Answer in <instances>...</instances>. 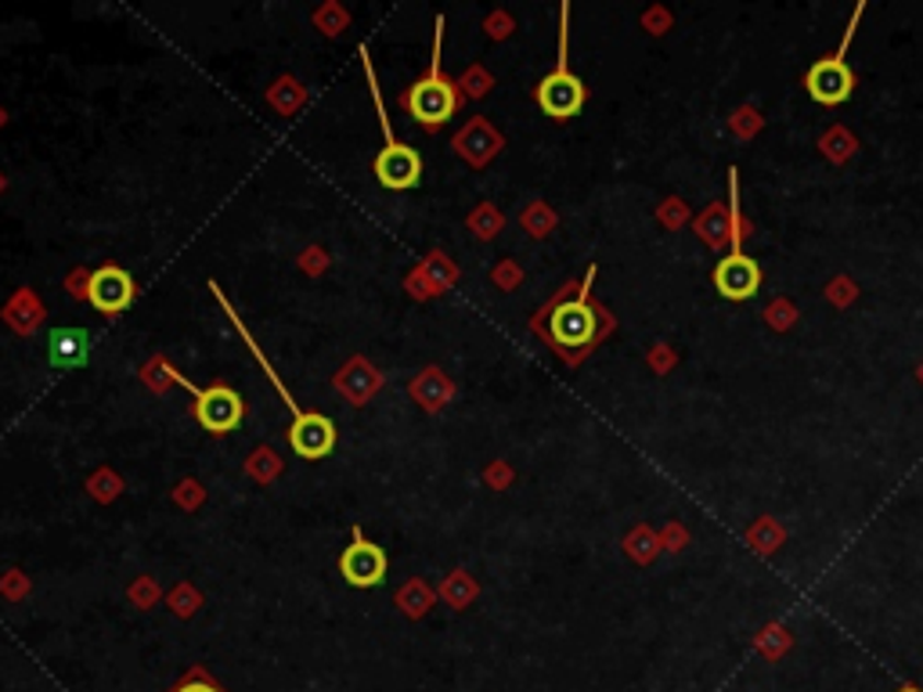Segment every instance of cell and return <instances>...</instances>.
Returning <instances> with one entry per match:
<instances>
[{
    "instance_id": "cell-1",
    "label": "cell",
    "mask_w": 923,
    "mask_h": 692,
    "mask_svg": "<svg viewBox=\"0 0 923 692\" xmlns=\"http://www.w3.org/2000/svg\"><path fill=\"white\" fill-rule=\"evenodd\" d=\"M592 281H596V267H588V275L574 296H556V300L531 321V328L538 336L570 365L581 361V357L613 328L610 311H602V307L592 303Z\"/></svg>"
},
{
    "instance_id": "cell-24",
    "label": "cell",
    "mask_w": 923,
    "mask_h": 692,
    "mask_svg": "<svg viewBox=\"0 0 923 692\" xmlns=\"http://www.w3.org/2000/svg\"><path fill=\"white\" fill-rule=\"evenodd\" d=\"M747 538H750V545H754L758 552H772V549L783 545V527H775L772 519L765 516L754 530H747Z\"/></svg>"
},
{
    "instance_id": "cell-40",
    "label": "cell",
    "mask_w": 923,
    "mask_h": 692,
    "mask_svg": "<svg viewBox=\"0 0 923 692\" xmlns=\"http://www.w3.org/2000/svg\"><path fill=\"white\" fill-rule=\"evenodd\" d=\"M898 692H923V689H916V685H902V689H898Z\"/></svg>"
},
{
    "instance_id": "cell-23",
    "label": "cell",
    "mask_w": 923,
    "mask_h": 692,
    "mask_svg": "<svg viewBox=\"0 0 923 692\" xmlns=\"http://www.w3.org/2000/svg\"><path fill=\"white\" fill-rule=\"evenodd\" d=\"M88 491H91V498H94V501L108 505V501H116V498H119V491H123V480H119V476L113 473V469H102V473H94V476H91Z\"/></svg>"
},
{
    "instance_id": "cell-36",
    "label": "cell",
    "mask_w": 923,
    "mask_h": 692,
    "mask_svg": "<svg viewBox=\"0 0 923 692\" xmlns=\"http://www.w3.org/2000/svg\"><path fill=\"white\" fill-rule=\"evenodd\" d=\"M88 278H91V270H72V275L66 278V292L88 300Z\"/></svg>"
},
{
    "instance_id": "cell-22",
    "label": "cell",
    "mask_w": 923,
    "mask_h": 692,
    "mask_svg": "<svg viewBox=\"0 0 923 692\" xmlns=\"http://www.w3.org/2000/svg\"><path fill=\"white\" fill-rule=\"evenodd\" d=\"M520 224H523L527 234H534V239H545V234L556 228V214H552L545 203H531V206L523 209Z\"/></svg>"
},
{
    "instance_id": "cell-30",
    "label": "cell",
    "mask_w": 923,
    "mask_h": 692,
    "mask_svg": "<svg viewBox=\"0 0 923 692\" xmlns=\"http://www.w3.org/2000/svg\"><path fill=\"white\" fill-rule=\"evenodd\" d=\"M170 692H224V689H220L214 678L206 674V667H192L188 678H181V682Z\"/></svg>"
},
{
    "instance_id": "cell-15",
    "label": "cell",
    "mask_w": 923,
    "mask_h": 692,
    "mask_svg": "<svg viewBox=\"0 0 923 692\" xmlns=\"http://www.w3.org/2000/svg\"><path fill=\"white\" fill-rule=\"evenodd\" d=\"M408 393L423 412H440V407L454 397V382L440 372V368H423V372L408 382Z\"/></svg>"
},
{
    "instance_id": "cell-42",
    "label": "cell",
    "mask_w": 923,
    "mask_h": 692,
    "mask_svg": "<svg viewBox=\"0 0 923 692\" xmlns=\"http://www.w3.org/2000/svg\"><path fill=\"white\" fill-rule=\"evenodd\" d=\"M0 192H4V177H0Z\"/></svg>"
},
{
    "instance_id": "cell-5",
    "label": "cell",
    "mask_w": 923,
    "mask_h": 692,
    "mask_svg": "<svg viewBox=\"0 0 923 692\" xmlns=\"http://www.w3.org/2000/svg\"><path fill=\"white\" fill-rule=\"evenodd\" d=\"M566 19H570V4L559 8V55H556V69H552L549 77L538 83V91H534L541 113H545L549 119H556V123L574 119L585 108V97H588L581 77H577V72L570 69V30H566Z\"/></svg>"
},
{
    "instance_id": "cell-16",
    "label": "cell",
    "mask_w": 923,
    "mask_h": 692,
    "mask_svg": "<svg viewBox=\"0 0 923 692\" xmlns=\"http://www.w3.org/2000/svg\"><path fill=\"white\" fill-rule=\"evenodd\" d=\"M41 318H44V303L36 300L33 289H19L4 307V321L19 332V336H30V332L41 325Z\"/></svg>"
},
{
    "instance_id": "cell-3",
    "label": "cell",
    "mask_w": 923,
    "mask_h": 692,
    "mask_svg": "<svg viewBox=\"0 0 923 692\" xmlns=\"http://www.w3.org/2000/svg\"><path fill=\"white\" fill-rule=\"evenodd\" d=\"M445 51V15H437V30H434V55H429V69L423 80H415L408 91L401 94V108H408V116L415 123H423V127L434 134L440 130L445 123L459 113V86L454 80L445 77V69H440V55Z\"/></svg>"
},
{
    "instance_id": "cell-27",
    "label": "cell",
    "mask_w": 923,
    "mask_h": 692,
    "mask_svg": "<svg viewBox=\"0 0 923 692\" xmlns=\"http://www.w3.org/2000/svg\"><path fill=\"white\" fill-rule=\"evenodd\" d=\"M314 22L322 26V33L339 36L343 30H347V11H343L339 4H325V8L314 11Z\"/></svg>"
},
{
    "instance_id": "cell-4",
    "label": "cell",
    "mask_w": 923,
    "mask_h": 692,
    "mask_svg": "<svg viewBox=\"0 0 923 692\" xmlns=\"http://www.w3.org/2000/svg\"><path fill=\"white\" fill-rule=\"evenodd\" d=\"M361 66H365V77H368V86H372V102H376V116L379 123H383V152L376 155V181L383 184V188L390 192H408V188H418V181H423V155L415 152L412 145H401L397 141V134H393L390 127V116H386V108H383V91H379V83H376V69H372V58H368V51L361 47Z\"/></svg>"
},
{
    "instance_id": "cell-10",
    "label": "cell",
    "mask_w": 923,
    "mask_h": 692,
    "mask_svg": "<svg viewBox=\"0 0 923 692\" xmlns=\"http://www.w3.org/2000/svg\"><path fill=\"white\" fill-rule=\"evenodd\" d=\"M711 281H715V289L725 296V300L743 303L750 296H758V289H761V264L750 260L747 253H729L718 260Z\"/></svg>"
},
{
    "instance_id": "cell-6",
    "label": "cell",
    "mask_w": 923,
    "mask_h": 692,
    "mask_svg": "<svg viewBox=\"0 0 923 692\" xmlns=\"http://www.w3.org/2000/svg\"><path fill=\"white\" fill-rule=\"evenodd\" d=\"M163 376L174 382V387H184L195 397V423H199L206 432H214V437H224V432L239 429L242 418H245V401L239 397L235 390L224 387V382H217V387H195L188 382L170 361H163Z\"/></svg>"
},
{
    "instance_id": "cell-8",
    "label": "cell",
    "mask_w": 923,
    "mask_h": 692,
    "mask_svg": "<svg viewBox=\"0 0 923 692\" xmlns=\"http://www.w3.org/2000/svg\"><path fill=\"white\" fill-rule=\"evenodd\" d=\"M390 570V555L386 549H379L376 541H368L361 534V527H354L350 545L339 555V574L350 588H379L386 580Z\"/></svg>"
},
{
    "instance_id": "cell-9",
    "label": "cell",
    "mask_w": 923,
    "mask_h": 692,
    "mask_svg": "<svg viewBox=\"0 0 923 692\" xmlns=\"http://www.w3.org/2000/svg\"><path fill=\"white\" fill-rule=\"evenodd\" d=\"M134 296H138V286H134V278L123 267L105 264V267L91 270L88 303L97 314H123L134 303Z\"/></svg>"
},
{
    "instance_id": "cell-18",
    "label": "cell",
    "mask_w": 923,
    "mask_h": 692,
    "mask_svg": "<svg viewBox=\"0 0 923 692\" xmlns=\"http://www.w3.org/2000/svg\"><path fill=\"white\" fill-rule=\"evenodd\" d=\"M267 102L275 105L281 116H297V113H300V105L307 102V91H303V86H300L297 80H292V77H281L278 83H270Z\"/></svg>"
},
{
    "instance_id": "cell-19",
    "label": "cell",
    "mask_w": 923,
    "mask_h": 692,
    "mask_svg": "<svg viewBox=\"0 0 923 692\" xmlns=\"http://www.w3.org/2000/svg\"><path fill=\"white\" fill-rule=\"evenodd\" d=\"M476 580L465 574V570H454L445 577V585H440V596L448 599V606H454V610H465L473 599H476Z\"/></svg>"
},
{
    "instance_id": "cell-26",
    "label": "cell",
    "mask_w": 923,
    "mask_h": 692,
    "mask_svg": "<svg viewBox=\"0 0 923 692\" xmlns=\"http://www.w3.org/2000/svg\"><path fill=\"white\" fill-rule=\"evenodd\" d=\"M657 549H660V545H657V538L649 534L646 527H638L635 534L627 538V555H632L635 563H649V560H654V555H657Z\"/></svg>"
},
{
    "instance_id": "cell-11",
    "label": "cell",
    "mask_w": 923,
    "mask_h": 692,
    "mask_svg": "<svg viewBox=\"0 0 923 692\" xmlns=\"http://www.w3.org/2000/svg\"><path fill=\"white\" fill-rule=\"evenodd\" d=\"M451 145H454V152L465 159V163L480 170V166H487L491 159L501 152V145H506V141H501V134L491 127L484 116H476V119L465 123L459 134H454Z\"/></svg>"
},
{
    "instance_id": "cell-39",
    "label": "cell",
    "mask_w": 923,
    "mask_h": 692,
    "mask_svg": "<svg viewBox=\"0 0 923 692\" xmlns=\"http://www.w3.org/2000/svg\"><path fill=\"white\" fill-rule=\"evenodd\" d=\"M509 480H512V473H509V469L501 465V462H498L495 469H487V484H495V487H506Z\"/></svg>"
},
{
    "instance_id": "cell-25",
    "label": "cell",
    "mask_w": 923,
    "mask_h": 692,
    "mask_svg": "<svg viewBox=\"0 0 923 692\" xmlns=\"http://www.w3.org/2000/svg\"><path fill=\"white\" fill-rule=\"evenodd\" d=\"M245 469H250V476H256V480H261V484H270V480H275V476L281 473V462H278V454H275V451L261 448V451L253 454L250 462H245Z\"/></svg>"
},
{
    "instance_id": "cell-17",
    "label": "cell",
    "mask_w": 923,
    "mask_h": 692,
    "mask_svg": "<svg viewBox=\"0 0 923 692\" xmlns=\"http://www.w3.org/2000/svg\"><path fill=\"white\" fill-rule=\"evenodd\" d=\"M696 234L711 250L722 253V245H729V203H711L704 214L696 217Z\"/></svg>"
},
{
    "instance_id": "cell-34",
    "label": "cell",
    "mask_w": 923,
    "mask_h": 692,
    "mask_svg": "<svg viewBox=\"0 0 923 692\" xmlns=\"http://www.w3.org/2000/svg\"><path fill=\"white\" fill-rule=\"evenodd\" d=\"M487 33L495 36V41H501V36H509L512 33V19L506 15V11H495V15H487Z\"/></svg>"
},
{
    "instance_id": "cell-2",
    "label": "cell",
    "mask_w": 923,
    "mask_h": 692,
    "mask_svg": "<svg viewBox=\"0 0 923 692\" xmlns=\"http://www.w3.org/2000/svg\"><path fill=\"white\" fill-rule=\"evenodd\" d=\"M209 292H214V300H217L220 307H224V314L231 318V325H235V332L245 339V346H250V354L256 357V365L264 368L267 382L278 390V397L286 401V407L292 412L289 448L297 451L300 459H307V462H318V459H325V454L336 451V423H332V418H325V415H318V412H303V407H300L297 401H292V393L286 390V382L278 379L275 368H270V361L264 357V350H261V346H256V339L250 336V328H245V325H242V318H239L235 311H231V303H228L224 289H220L217 281H209Z\"/></svg>"
},
{
    "instance_id": "cell-12",
    "label": "cell",
    "mask_w": 923,
    "mask_h": 692,
    "mask_svg": "<svg viewBox=\"0 0 923 692\" xmlns=\"http://www.w3.org/2000/svg\"><path fill=\"white\" fill-rule=\"evenodd\" d=\"M383 387V376H379V368L368 361V357H350L347 365L336 372V390L347 397L354 407L368 404Z\"/></svg>"
},
{
    "instance_id": "cell-33",
    "label": "cell",
    "mask_w": 923,
    "mask_h": 692,
    "mask_svg": "<svg viewBox=\"0 0 923 692\" xmlns=\"http://www.w3.org/2000/svg\"><path fill=\"white\" fill-rule=\"evenodd\" d=\"M155 596H159V591H155V585H152L149 577H141V580H138V588H130V599L138 602L141 610H149V606L155 602Z\"/></svg>"
},
{
    "instance_id": "cell-14",
    "label": "cell",
    "mask_w": 923,
    "mask_h": 692,
    "mask_svg": "<svg viewBox=\"0 0 923 692\" xmlns=\"http://www.w3.org/2000/svg\"><path fill=\"white\" fill-rule=\"evenodd\" d=\"M47 357H51L55 368H83L91 357L88 328H55L47 336Z\"/></svg>"
},
{
    "instance_id": "cell-13",
    "label": "cell",
    "mask_w": 923,
    "mask_h": 692,
    "mask_svg": "<svg viewBox=\"0 0 923 692\" xmlns=\"http://www.w3.org/2000/svg\"><path fill=\"white\" fill-rule=\"evenodd\" d=\"M454 281H459V267L451 264V256H445V253H429L423 264H418V270H412L408 292H412V296H423V300H429V296L448 292Z\"/></svg>"
},
{
    "instance_id": "cell-38",
    "label": "cell",
    "mask_w": 923,
    "mask_h": 692,
    "mask_svg": "<svg viewBox=\"0 0 923 692\" xmlns=\"http://www.w3.org/2000/svg\"><path fill=\"white\" fill-rule=\"evenodd\" d=\"M495 281L501 289H512L516 281H520V270H516L512 264H501V267H495Z\"/></svg>"
},
{
    "instance_id": "cell-29",
    "label": "cell",
    "mask_w": 923,
    "mask_h": 692,
    "mask_svg": "<svg viewBox=\"0 0 923 692\" xmlns=\"http://www.w3.org/2000/svg\"><path fill=\"white\" fill-rule=\"evenodd\" d=\"M454 86H459V94L465 91L470 97H484L491 91V77L480 66H473V69L462 72V80H454Z\"/></svg>"
},
{
    "instance_id": "cell-37",
    "label": "cell",
    "mask_w": 923,
    "mask_h": 692,
    "mask_svg": "<svg viewBox=\"0 0 923 692\" xmlns=\"http://www.w3.org/2000/svg\"><path fill=\"white\" fill-rule=\"evenodd\" d=\"M300 267L311 270V275H322V270H325V253H322V250H307V253H300Z\"/></svg>"
},
{
    "instance_id": "cell-21",
    "label": "cell",
    "mask_w": 923,
    "mask_h": 692,
    "mask_svg": "<svg viewBox=\"0 0 923 692\" xmlns=\"http://www.w3.org/2000/svg\"><path fill=\"white\" fill-rule=\"evenodd\" d=\"M501 224H506V217H501L498 206H491V203L476 206L473 214H470V231L476 234L480 242H491V239H495V234L501 231Z\"/></svg>"
},
{
    "instance_id": "cell-20",
    "label": "cell",
    "mask_w": 923,
    "mask_h": 692,
    "mask_svg": "<svg viewBox=\"0 0 923 692\" xmlns=\"http://www.w3.org/2000/svg\"><path fill=\"white\" fill-rule=\"evenodd\" d=\"M397 606L408 616H426V610L434 606V591H429V585H423V580H408V585L397 591Z\"/></svg>"
},
{
    "instance_id": "cell-41",
    "label": "cell",
    "mask_w": 923,
    "mask_h": 692,
    "mask_svg": "<svg viewBox=\"0 0 923 692\" xmlns=\"http://www.w3.org/2000/svg\"><path fill=\"white\" fill-rule=\"evenodd\" d=\"M4 123H8V116H4V108H0V127H4Z\"/></svg>"
},
{
    "instance_id": "cell-7",
    "label": "cell",
    "mask_w": 923,
    "mask_h": 692,
    "mask_svg": "<svg viewBox=\"0 0 923 692\" xmlns=\"http://www.w3.org/2000/svg\"><path fill=\"white\" fill-rule=\"evenodd\" d=\"M863 11H866V4L855 8V15H852V22H847V30H844L841 47H837L833 55H822L816 66L805 72V91H808L811 102L833 108V105H844L847 97H852L855 72H852V66H847V47H852V36H855L858 19H863Z\"/></svg>"
},
{
    "instance_id": "cell-31",
    "label": "cell",
    "mask_w": 923,
    "mask_h": 692,
    "mask_svg": "<svg viewBox=\"0 0 923 692\" xmlns=\"http://www.w3.org/2000/svg\"><path fill=\"white\" fill-rule=\"evenodd\" d=\"M170 602H174L177 616H192L195 610H199V596H195V588H188V585H177L174 596H170Z\"/></svg>"
},
{
    "instance_id": "cell-35",
    "label": "cell",
    "mask_w": 923,
    "mask_h": 692,
    "mask_svg": "<svg viewBox=\"0 0 923 692\" xmlns=\"http://www.w3.org/2000/svg\"><path fill=\"white\" fill-rule=\"evenodd\" d=\"M4 596L8 599H19V596H26V574H19V570H11V574H4Z\"/></svg>"
},
{
    "instance_id": "cell-32",
    "label": "cell",
    "mask_w": 923,
    "mask_h": 692,
    "mask_svg": "<svg viewBox=\"0 0 923 692\" xmlns=\"http://www.w3.org/2000/svg\"><path fill=\"white\" fill-rule=\"evenodd\" d=\"M177 505H184V509H195V505L203 501V487L195 484V480H184V484H177Z\"/></svg>"
},
{
    "instance_id": "cell-28",
    "label": "cell",
    "mask_w": 923,
    "mask_h": 692,
    "mask_svg": "<svg viewBox=\"0 0 923 692\" xmlns=\"http://www.w3.org/2000/svg\"><path fill=\"white\" fill-rule=\"evenodd\" d=\"M822 152H827L830 159H837V163H844V159L855 152L852 134H847V130H830L827 138H822Z\"/></svg>"
}]
</instances>
